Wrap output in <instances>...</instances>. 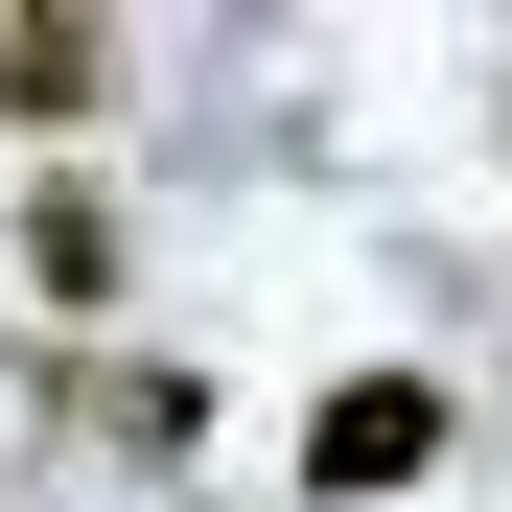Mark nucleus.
Here are the masks:
<instances>
[{
	"mask_svg": "<svg viewBox=\"0 0 512 512\" xmlns=\"http://www.w3.org/2000/svg\"><path fill=\"white\" fill-rule=\"evenodd\" d=\"M94 70H117V47L70 24V0H24V24H0V117H94Z\"/></svg>",
	"mask_w": 512,
	"mask_h": 512,
	"instance_id": "nucleus-3",
	"label": "nucleus"
},
{
	"mask_svg": "<svg viewBox=\"0 0 512 512\" xmlns=\"http://www.w3.org/2000/svg\"><path fill=\"white\" fill-rule=\"evenodd\" d=\"M24 303H117V187H24Z\"/></svg>",
	"mask_w": 512,
	"mask_h": 512,
	"instance_id": "nucleus-2",
	"label": "nucleus"
},
{
	"mask_svg": "<svg viewBox=\"0 0 512 512\" xmlns=\"http://www.w3.org/2000/svg\"><path fill=\"white\" fill-rule=\"evenodd\" d=\"M466 419H443V373H350V396H303V512H373V489H419Z\"/></svg>",
	"mask_w": 512,
	"mask_h": 512,
	"instance_id": "nucleus-1",
	"label": "nucleus"
}]
</instances>
